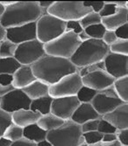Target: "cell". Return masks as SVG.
<instances>
[{
    "label": "cell",
    "mask_w": 128,
    "mask_h": 146,
    "mask_svg": "<svg viewBox=\"0 0 128 146\" xmlns=\"http://www.w3.org/2000/svg\"><path fill=\"white\" fill-rule=\"evenodd\" d=\"M33 73L40 81L51 86L68 74L77 72L70 60L45 54L31 66Z\"/></svg>",
    "instance_id": "cell-1"
},
{
    "label": "cell",
    "mask_w": 128,
    "mask_h": 146,
    "mask_svg": "<svg viewBox=\"0 0 128 146\" xmlns=\"http://www.w3.org/2000/svg\"><path fill=\"white\" fill-rule=\"evenodd\" d=\"M47 11L39 5V1H15L6 7L0 18V24L5 29L36 22Z\"/></svg>",
    "instance_id": "cell-2"
},
{
    "label": "cell",
    "mask_w": 128,
    "mask_h": 146,
    "mask_svg": "<svg viewBox=\"0 0 128 146\" xmlns=\"http://www.w3.org/2000/svg\"><path fill=\"white\" fill-rule=\"evenodd\" d=\"M109 52V46L102 39L89 38L82 42L69 59L72 64L79 69L86 66L104 60Z\"/></svg>",
    "instance_id": "cell-3"
},
{
    "label": "cell",
    "mask_w": 128,
    "mask_h": 146,
    "mask_svg": "<svg viewBox=\"0 0 128 146\" xmlns=\"http://www.w3.org/2000/svg\"><path fill=\"white\" fill-rule=\"evenodd\" d=\"M46 139L53 146H78L84 143L81 125L71 120L65 121L59 128L48 131Z\"/></svg>",
    "instance_id": "cell-4"
},
{
    "label": "cell",
    "mask_w": 128,
    "mask_h": 146,
    "mask_svg": "<svg viewBox=\"0 0 128 146\" xmlns=\"http://www.w3.org/2000/svg\"><path fill=\"white\" fill-rule=\"evenodd\" d=\"M81 43L76 34L65 32L54 40L44 44V47L47 55L69 60Z\"/></svg>",
    "instance_id": "cell-5"
},
{
    "label": "cell",
    "mask_w": 128,
    "mask_h": 146,
    "mask_svg": "<svg viewBox=\"0 0 128 146\" xmlns=\"http://www.w3.org/2000/svg\"><path fill=\"white\" fill-rule=\"evenodd\" d=\"M92 11L84 6L83 1H55L47 13L64 22L80 21L86 14Z\"/></svg>",
    "instance_id": "cell-6"
},
{
    "label": "cell",
    "mask_w": 128,
    "mask_h": 146,
    "mask_svg": "<svg viewBox=\"0 0 128 146\" xmlns=\"http://www.w3.org/2000/svg\"><path fill=\"white\" fill-rule=\"evenodd\" d=\"M66 32V22L47 13L36 21L37 39L43 44L54 40Z\"/></svg>",
    "instance_id": "cell-7"
},
{
    "label": "cell",
    "mask_w": 128,
    "mask_h": 146,
    "mask_svg": "<svg viewBox=\"0 0 128 146\" xmlns=\"http://www.w3.org/2000/svg\"><path fill=\"white\" fill-rule=\"evenodd\" d=\"M82 87V77L77 72H75L62 77L56 83L49 86V96L53 99L75 96Z\"/></svg>",
    "instance_id": "cell-8"
},
{
    "label": "cell",
    "mask_w": 128,
    "mask_h": 146,
    "mask_svg": "<svg viewBox=\"0 0 128 146\" xmlns=\"http://www.w3.org/2000/svg\"><path fill=\"white\" fill-rule=\"evenodd\" d=\"M46 54L44 44L37 38L18 45L14 58L23 66H32Z\"/></svg>",
    "instance_id": "cell-9"
},
{
    "label": "cell",
    "mask_w": 128,
    "mask_h": 146,
    "mask_svg": "<svg viewBox=\"0 0 128 146\" xmlns=\"http://www.w3.org/2000/svg\"><path fill=\"white\" fill-rule=\"evenodd\" d=\"M96 111L101 115V117L105 114L112 111L123 103L118 95L115 92L113 87H109L104 90L97 92V94L91 102Z\"/></svg>",
    "instance_id": "cell-10"
},
{
    "label": "cell",
    "mask_w": 128,
    "mask_h": 146,
    "mask_svg": "<svg viewBox=\"0 0 128 146\" xmlns=\"http://www.w3.org/2000/svg\"><path fill=\"white\" fill-rule=\"evenodd\" d=\"M31 102V99L22 89L14 88L1 98L0 109L12 114L19 110H30Z\"/></svg>",
    "instance_id": "cell-11"
},
{
    "label": "cell",
    "mask_w": 128,
    "mask_h": 146,
    "mask_svg": "<svg viewBox=\"0 0 128 146\" xmlns=\"http://www.w3.org/2000/svg\"><path fill=\"white\" fill-rule=\"evenodd\" d=\"M79 105L80 102L76 96L55 98L51 105L50 113L62 119L63 121H68L71 119L72 115Z\"/></svg>",
    "instance_id": "cell-12"
},
{
    "label": "cell",
    "mask_w": 128,
    "mask_h": 146,
    "mask_svg": "<svg viewBox=\"0 0 128 146\" xmlns=\"http://www.w3.org/2000/svg\"><path fill=\"white\" fill-rule=\"evenodd\" d=\"M103 61L105 70L115 80L128 76V56L109 52Z\"/></svg>",
    "instance_id": "cell-13"
},
{
    "label": "cell",
    "mask_w": 128,
    "mask_h": 146,
    "mask_svg": "<svg viewBox=\"0 0 128 146\" xmlns=\"http://www.w3.org/2000/svg\"><path fill=\"white\" fill-rule=\"evenodd\" d=\"M5 38L16 45L37 38L36 22L5 29Z\"/></svg>",
    "instance_id": "cell-14"
},
{
    "label": "cell",
    "mask_w": 128,
    "mask_h": 146,
    "mask_svg": "<svg viewBox=\"0 0 128 146\" xmlns=\"http://www.w3.org/2000/svg\"><path fill=\"white\" fill-rule=\"evenodd\" d=\"M115 79L111 77L105 70H99L94 73L82 76L83 85L92 88L97 92L102 91L113 85Z\"/></svg>",
    "instance_id": "cell-15"
},
{
    "label": "cell",
    "mask_w": 128,
    "mask_h": 146,
    "mask_svg": "<svg viewBox=\"0 0 128 146\" xmlns=\"http://www.w3.org/2000/svg\"><path fill=\"white\" fill-rule=\"evenodd\" d=\"M118 130L128 129V103H123L112 111L102 116Z\"/></svg>",
    "instance_id": "cell-16"
},
{
    "label": "cell",
    "mask_w": 128,
    "mask_h": 146,
    "mask_svg": "<svg viewBox=\"0 0 128 146\" xmlns=\"http://www.w3.org/2000/svg\"><path fill=\"white\" fill-rule=\"evenodd\" d=\"M99 118H101V115L96 111L91 103H80L72 115L70 120L79 125H82L88 121Z\"/></svg>",
    "instance_id": "cell-17"
},
{
    "label": "cell",
    "mask_w": 128,
    "mask_h": 146,
    "mask_svg": "<svg viewBox=\"0 0 128 146\" xmlns=\"http://www.w3.org/2000/svg\"><path fill=\"white\" fill-rule=\"evenodd\" d=\"M12 87L18 89H23L33 82H34L37 78L33 73L31 66H23L12 74Z\"/></svg>",
    "instance_id": "cell-18"
},
{
    "label": "cell",
    "mask_w": 128,
    "mask_h": 146,
    "mask_svg": "<svg viewBox=\"0 0 128 146\" xmlns=\"http://www.w3.org/2000/svg\"><path fill=\"white\" fill-rule=\"evenodd\" d=\"M11 115L12 123L24 129L27 126L36 123L41 115L31 110H19L11 114Z\"/></svg>",
    "instance_id": "cell-19"
},
{
    "label": "cell",
    "mask_w": 128,
    "mask_h": 146,
    "mask_svg": "<svg viewBox=\"0 0 128 146\" xmlns=\"http://www.w3.org/2000/svg\"><path fill=\"white\" fill-rule=\"evenodd\" d=\"M126 23H128V8H119L113 15L102 18L101 20V24L107 31H115Z\"/></svg>",
    "instance_id": "cell-20"
},
{
    "label": "cell",
    "mask_w": 128,
    "mask_h": 146,
    "mask_svg": "<svg viewBox=\"0 0 128 146\" xmlns=\"http://www.w3.org/2000/svg\"><path fill=\"white\" fill-rule=\"evenodd\" d=\"M22 90L31 99V101L49 96V85L38 79Z\"/></svg>",
    "instance_id": "cell-21"
},
{
    "label": "cell",
    "mask_w": 128,
    "mask_h": 146,
    "mask_svg": "<svg viewBox=\"0 0 128 146\" xmlns=\"http://www.w3.org/2000/svg\"><path fill=\"white\" fill-rule=\"evenodd\" d=\"M47 133V132L40 128L37 123L31 124L23 129V137L35 143L46 140Z\"/></svg>",
    "instance_id": "cell-22"
},
{
    "label": "cell",
    "mask_w": 128,
    "mask_h": 146,
    "mask_svg": "<svg viewBox=\"0 0 128 146\" xmlns=\"http://www.w3.org/2000/svg\"><path fill=\"white\" fill-rule=\"evenodd\" d=\"M64 122L65 121H63L62 119L49 113L47 115H41V117L39 118V120H38L36 123L43 130L48 132V131H51V130L59 128L64 123Z\"/></svg>",
    "instance_id": "cell-23"
},
{
    "label": "cell",
    "mask_w": 128,
    "mask_h": 146,
    "mask_svg": "<svg viewBox=\"0 0 128 146\" xmlns=\"http://www.w3.org/2000/svg\"><path fill=\"white\" fill-rule=\"evenodd\" d=\"M52 102H53V98L49 96L36 99V100H33L31 102L30 110L34 112L40 113L41 115L49 114L51 110Z\"/></svg>",
    "instance_id": "cell-24"
},
{
    "label": "cell",
    "mask_w": 128,
    "mask_h": 146,
    "mask_svg": "<svg viewBox=\"0 0 128 146\" xmlns=\"http://www.w3.org/2000/svg\"><path fill=\"white\" fill-rule=\"evenodd\" d=\"M112 87L119 99L122 102L128 103V76L116 79Z\"/></svg>",
    "instance_id": "cell-25"
},
{
    "label": "cell",
    "mask_w": 128,
    "mask_h": 146,
    "mask_svg": "<svg viewBox=\"0 0 128 146\" xmlns=\"http://www.w3.org/2000/svg\"><path fill=\"white\" fill-rule=\"evenodd\" d=\"M20 63L14 58H0V74H13L19 68Z\"/></svg>",
    "instance_id": "cell-26"
},
{
    "label": "cell",
    "mask_w": 128,
    "mask_h": 146,
    "mask_svg": "<svg viewBox=\"0 0 128 146\" xmlns=\"http://www.w3.org/2000/svg\"><path fill=\"white\" fill-rule=\"evenodd\" d=\"M3 137L11 141V143L20 140L21 138H23V128L11 123L5 130Z\"/></svg>",
    "instance_id": "cell-27"
},
{
    "label": "cell",
    "mask_w": 128,
    "mask_h": 146,
    "mask_svg": "<svg viewBox=\"0 0 128 146\" xmlns=\"http://www.w3.org/2000/svg\"><path fill=\"white\" fill-rule=\"evenodd\" d=\"M18 45L5 38L0 42V58L14 57Z\"/></svg>",
    "instance_id": "cell-28"
},
{
    "label": "cell",
    "mask_w": 128,
    "mask_h": 146,
    "mask_svg": "<svg viewBox=\"0 0 128 146\" xmlns=\"http://www.w3.org/2000/svg\"><path fill=\"white\" fill-rule=\"evenodd\" d=\"M97 94V92L96 90L83 85L75 96L78 99L80 103H91Z\"/></svg>",
    "instance_id": "cell-29"
},
{
    "label": "cell",
    "mask_w": 128,
    "mask_h": 146,
    "mask_svg": "<svg viewBox=\"0 0 128 146\" xmlns=\"http://www.w3.org/2000/svg\"><path fill=\"white\" fill-rule=\"evenodd\" d=\"M109 52L116 54L128 56V39L118 38L109 46Z\"/></svg>",
    "instance_id": "cell-30"
},
{
    "label": "cell",
    "mask_w": 128,
    "mask_h": 146,
    "mask_svg": "<svg viewBox=\"0 0 128 146\" xmlns=\"http://www.w3.org/2000/svg\"><path fill=\"white\" fill-rule=\"evenodd\" d=\"M101 20H102V18L100 17V15L98 14V13L94 12V11H91V12H89L88 14H86L80 20V24L84 30L85 28L89 27V26L101 24Z\"/></svg>",
    "instance_id": "cell-31"
},
{
    "label": "cell",
    "mask_w": 128,
    "mask_h": 146,
    "mask_svg": "<svg viewBox=\"0 0 128 146\" xmlns=\"http://www.w3.org/2000/svg\"><path fill=\"white\" fill-rule=\"evenodd\" d=\"M84 32L91 38L102 39L105 33L106 32V29L105 28V26L102 24H98V25L89 26V27L84 29Z\"/></svg>",
    "instance_id": "cell-32"
},
{
    "label": "cell",
    "mask_w": 128,
    "mask_h": 146,
    "mask_svg": "<svg viewBox=\"0 0 128 146\" xmlns=\"http://www.w3.org/2000/svg\"><path fill=\"white\" fill-rule=\"evenodd\" d=\"M99 70H105V64L104 61H99L97 63H93L89 66H86V67H83L82 68L77 69V73L80 74V76H84L88 74L91 73H94L96 71H99Z\"/></svg>",
    "instance_id": "cell-33"
},
{
    "label": "cell",
    "mask_w": 128,
    "mask_h": 146,
    "mask_svg": "<svg viewBox=\"0 0 128 146\" xmlns=\"http://www.w3.org/2000/svg\"><path fill=\"white\" fill-rule=\"evenodd\" d=\"M83 138L84 143L87 145H91L96 143H98L102 141L103 138V134L100 133L99 131H91V132H86V133H83Z\"/></svg>",
    "instance_id": "cell-34"
},
{
    "label": "cell",
    "mask_w": 128,
    "mask_h": 146,
    "mask_svg": "<svg viewBox=\"0 0 128 146\" xmlns=\"http://www.w3.org/2000/svg\"><path fill=\"white\" fill-rule=\"evenodd\" d=\"M117 5L114 4L113 1H104V6L101 9L98 14L101 18H105L113 15L118 11Z\"/></svg>",
    "instance_id": "cell-35"
},
{
    "label": "cell",
    "mask_w": 128,
    "mask_h": 146,
    "mask_svg": "<svg viewBox=\"0 0 128 146\" xmlns=\"http://www.w3.org/2000/svg\"><path fill=\"white\" fill-rule=\"evenodd\" d=\"M11 123H12V122H11V114L0 109V137H3L5 130Z\"/></svg>",
    "instance_id": "cell-36"
},
{
    "label": "cell",
    "mask_w": 128,
    "mask_h": 146,
    "mask_svg": "<svg viewBox=\"0 0 128 146\" xmlns=\"http://www.w3.org/2000/svg\"><path fill=\"white\" fill-rule=\"evenodd\" d=\"M97 131H99L102 134H111V133H116L118 131V129L115 128L114 126H112L110 123H108L107 121H105V119L100 118V121L98 123V127H97Z\"/></svg>",
    "instance_id": "cell-37"
},
{
    "label": "cell",
    "mask_w": 128,
    "mask_h": 146,
    "mask_svg": "<svg viewBox=\"0 0 128 146\" xmlns=\"http://www.w3.org/2000/svg\"><path fill=\"white\" fill-rule=\"evenodd\" d=\"M66 32H71L78 35L83 32V28L80 24V21H68L66 22Z\"/></svg>",
    "instance_id": "cell-38"
},
{
    "label": "cell",
    "mask_w": 128,
    "mask_h": 146,
    "mask_svg": "<svg viewBox=\"0 0 128 146\" xmlns=\"http://www.w3.org/2000/svg\"><path fill=\"white\" fill-rule=\"evenodd\" d=\"M99 121H100V118L99 119H94V120H91V121H88V122L83 123L81 125L82 132H83V133H86V132L97 130Z\"/></svg>",
    "instance_id": "cell-39"
},
{
    "label": "cell",
    "mask_w": 128,
    "mask_h": 146,
    "mask_svg": "<svg viewBox=\"0 0 128 146\" xmlns=\"http://www.w3.org/2000/svg\"><path fill=\"white\" fill-rule=\"evenodd\" d=\"M84 6L91 8L92 11L99 13L104 6V1H83Z\"/></svg>",
    "instance_id": "cell-40"
},
{
    "label": "cell",
    "mask_w": 128,
    "mask_h": 146,
    "mask_svg": "<svg viewBox=\"0 0 128 146\" xmlns=\"http://www.w3.org/2000/svg\"><path fill=\"white\" fill-rule=\"evenodd\" d=\"M117 140L122 146H128V129H119L116 132Z\"/></svg>",
    "instance_id": "cell-41"
},
{
    "label": "cell",
    "mask_w": 128,
    "mask_h": 146,
    "mask_svg": "<svg viewBox=\"0 0 128 146\" xmlns=\"http://www.w3.org/2000/svg\"><path fill=\"white\" fill-rule=\"evenodd\" d=\"M118 39L116 34H115V32L114 31H107L105 33L104 36H103V38H102V40L103 42L107 45L108 46H110L111 44H113L115 41H116Z\"/></svg>",
    "instance_id": "cell-42"
},
{
    "label": "cell",
    "mask_w": 128,
    "mask_h": 146,
    "mask_svg": "<svg viewBox=\"0 0 128 146\" xmlns=\"http://www.w3.org/2000/svg\"><path fill=\"white\" fill-rule=\"evenodd\" d=\"M118 38L121 39H128V23L119 26L114 31Z\"/></svg>",
    "instance_id": "cell-43"
},
{
    "label": "cell",
    "mask_w": 128,
    "mask_h": 146,
    "mask_svg": "<svg viewBox=\"0 0 128 146\" xmlns=\"http://www.w3.org/2000/svg\"><path fill=\"white\" fill-rule=\"evenodd\" d=\"M12 75L11 74H0V85L3 86H10L12 84Z\"/></svg>",
    "instance_id": "cell-44"
},
{
    "label": "cell",
    "mask_w": 128,
    "mask_h": 146,
    "mask_svg": "<svg viewBox=\"0 0 128 146\" xmlns=\"http://www.w3.org/2000/svg\"><path fill=\"white\" fill-rule=\"evenodd\" d=\"M11 146H37L35 143L31 142L25 138H21L20 140H18L16 142L11 143Z\"/></svg>",
    "instance_id": "cell-45"
},
{
    "label": "cell",
    "mask_w": 128,
    "mask_h": 146,
    "mask_svg": "<svg viewBox=\"0 0 128 146\" xmlns=\"http://www.w3.org/2000/svg\"><path fill=\"white\" fill-rule=\"evenodd\" d=\"M88 146H122L119 142L117 141H114V142H111V143H106V142H103V141H100L98 143H96L94 144L91 145H88Z\"/></svg>",
    "instance_id": "cell-46"
},
{
    "label": "cell",
    "mask_w": 128,
    "mask_h": 146,
    "mask_svg": "<svg viewBox=\"0 0 128 146\" xmlns=\"http://www.w3.org/2000/svg\"><path fill=\"white\" fill-rule=\"evenodd\" d=\"M12 89H14V88L12 87V85L10 86H3L0 85V98H2L5 95H7L9 92H11Z\"/></svg>",
    "instance_id": "cell-47"
},
{
    "label": "cell",
    "mask_w": 128,
    "mask_h": 146,
    "mask_svg": "<svg viewBox=\"0 0 128 146\" xmlns=\"http://www.w3.org/2000/svg\"><path fill=\"white\" fill-rule=\"evenodd\" d=\"M102 141L106 142V143H111V142L117 141V135H116V133L104 134L103 135V138H102Z\"/></svg>",
    "instance_id": "cell-48"
},
{
    "label": "cell",
    "mask_w": 128,
    "mask_h": 146,
    "mask_svg": "<svg viewBox=\"0 0 128 146\" xmlns=\"http://www.w3.org/2000/svg\"><path fill=\"white\" fill-rule=\"evenodd\" d=\"M54 2L55 1H39V5L42 10L47 11L51 6L53 5Z\"/></svg>",
    "instance_id": "cell-49"
},
{
    "label": "cell",
    "mask_w": 128,
    "mask_h": 146,
    "mask_svg": "<svg viewBox=\"0 0 128 146\" xmlns=\"http://www.w3.org/2000/svg\"><path fill=\"white\" fill-rule=\"evenodd\" d=\"M77 37H78V38L80 39V41H81V42L86 41V40H88V39L91 38H89V37L87 35V33L84 32V30H83V32H82L80 34H78V35H77Z\"/></svg>",
    "instance_id": "cell-50"
},
{
    "label": "cell",
    "mask_w": 128,
    "mask_h": 146,
    "mask_svg": "<svg viewBox=\"0 0 128 146\" xmlns=\"http://www.w3.org/2000/svg\"><path fill=\"white\" fill-rule=\"evenodd\" d=\"M113 2L117 5L118 8H128L127 1H113Z\"/></svg>",
    "instance_id": "cell-51"
},
{
    "label": "cell",
    "mask_w": 128,
    "mask_h": 146,
    "mask_svg": "<svg viewBox=\"0 0 128 146\" xmlns=\"http://www.w3.org/2000/svg\"><path fill=\"white\" fill-rule=\"evenodd\" d=\"M11 141L5 139L3 137H0V146H11Z\"/></svg>",
    "instance_id": "cell-52"
},
{
    "label": "cell",
    "mask_w": 128,
    "mask_h": 146,
    "mask_svg": "<svg viewBox=\"0 0 128 146\" xmlns=\"http://www.w3.org/2000/svg\"><path fill=\"white\" fill-rule=\"evenodd\" d=\"M5 38V29L2 26V25L0 24V42Z\"/></svg>",
    "instance_id": "cell-53"
},
{
    "label": "cell",
    "mask_w": 128,
    "mask_h": 146,
    "mask_svg": "<svg viewBox=\"0 0 128 146\" xmlns=\"http://www.w3.org/2000/svg\"><path fill=\"white\" fill-rule=\"evenodd\" d=\"M36 145H37V146H53V145L51 144L47 139L44 140V141H41V142H40V143H36Z\"/></svg>",
    "instance_id": "cell-54"
},
{
    "label": "cell",
    "mask_w": 128,
    "mask_h": 146,
    "mask_svg": "<svg viewBox=\"0 0 128 146\" xmlns=\"http://www.w3.org/2000/svg\"><path fill=\"white\" fill-rule=\"evenodd\" d=\"M15 1H0V4H1L5 8H6V7L10 6V5H11Z\"/></svg>",
    "instance_id": "cell-55"
},
{
    "label": "cell",
    "mask_w": 128,
    "mask_h": 146,
    "mask_svg": "<svg viewBox=\"0 0 128 146\" xmlns=\"http://www.w3.org/2000/svg\"><path fill=\"white\" fill-rule=\"evenodd\" d=\"M5 8L1 4H0V18L2 17L3 13H4V11H5Z\"/></svg>",
    "instance_id": "cell-56"
},
{
    "label": "cell",
    "mask_w": 128,
    "mask_h": 146,
    "mask_svg": "<svg viewBox=\"0 0 128 146\" xmlns=\"http://www.w3.org/2000/svg\"><path fill=\"white\" fill-rule=\"evenodd\" d=\"M78 146H88L86 143H82V144H80V145H78Z\"/></svg>",
    "instance_id": "cell-57"
},
{
    "label": "cell",
    "mask_w": 128,
    "mask_h": 146,
    "mask_svg": "<svg viewBox=\"0 0 128 146\" xmlns=\"http://www.w3.org/2000/svg\"><path fill=\"white\" fill-rule=\"evenodd\" d=\"M0 103H1V98H0Z\"/></svg>",
    "instance_id": "cell-58"
}]
</instances>
